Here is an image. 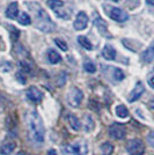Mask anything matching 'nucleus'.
I'll return each instance as SVG.
<instances>
[{"mask_svg": "<svg viewBox=\"0 0 154 155\" xmlns=\"http://www.w3.org/2000/svg\"><path fill=\"white\" fill-rule=\"evenodd\" d=\"M26 124L28 129V136L35 145L41 146L44 142L45 129L44 124L37 111L32 110L26 115Z\"/></svg>", "mask_w": 154, "mask_h": 155, "instance_id": "f257e3e1", "label": "nucleus"}, {"mask_svg": "<svg viewBox=\"0 0 154 155\" xmlns=\"http://www.w3.org/2000/svg\"><path fill=\"white\" fill-rule=\"evenodd\" d=\"M28 8L34 13L35 21H36V28L44 32H51L56 25L53 23L49 16V14L45 12L42 7L36 2H28Z\"/></svg>", "mask_w": 154, "mask_h": 155, "instance_id": "f03ea898", "label": "nucleus"}, {"mask_svg": "<svg viewBox=\"0 0 154 155\" xmlns=\"http://www.w3.org/2000/svg\"><path fill=\"white\" fill-rule=\"evenodd\" d=\"M64 155H87L88 153V146L87 142L84 140H79L74 143L65 145L62 148Z\"/></svg>", "mask_w": 154, "mask_h": 155, "instance_id": "7ed1b4c3", "label": "nucleus"}, {"mask_svg": "<svg viewBox=\"0 0 154 155\" xmlns=\"http://www.w3.org/2000/svg\"><path fill=\"white\" fill-rule=\"evenodd\" d=\"M84 98V93L78 87H72L67 94V102L72 108H79Z\"/></svg>", "mask_w": 154, "mask_h": 155, "instance_id": "20e7f679", "label": "nucleus"}, {"mask_svg": "<svg viewBox=\"0 0 154 155\" xmlns=\"http://www.w3.org/2000/svg\"><path fill=\"white\" fill-rule=\"evenodd\" d=\"M126 150L130 155H142L145 153V145L140 139H131L126 143Z\"/></svg>", "mask_w": 154, "mask_h": 155, "instance_id": "39448f33", "label": "nucleus"}, {"mask_svg": "<svg viewBox=\"0 0 154 155\" xmlns=\"http://www.w3.org/2000/svg\"><path fill=\"white\" fill-rule=\"evenodd\" d=\"M109 136L115 140H123L126 136V130L123 124L114 123L109 127Z\"/></svg>", "mask_w": 154, "mask_h": 155, "instance_id": "423d86ee", "label": "nucleus"}, {"mask_svg": "<svg viewBox=\"0 0 154 155\" xmlns=\"http://www.w3.org/2000/svg\"><path fill=\"white\" fill-rule=\"evenodd\" d=\"M26 95L27 98L29 101H32V103H39L43 100V97H44V94L39 91L37 87H35V86H32V87H29L27 89Z\"/></svg>", "mask_w": 154, "mask_h": 155, "instance_id": "0eeeda50", "label": "nucleus"}, {"mask_svg": "<svg viewBox=\"0 0 154 155\" xmlns=\"http://www.w3.org/2000/svg\"><path fill=\"white\" fill-rule=\"evenodd\" d=\"M108 15H109L110 19L115 20L117 22H125L129 19L128 14L117 7H110L109 11H108Z\"/></svg>", "mask_w": 154, "mask_h": 155, "instance_id": "6e6552de", "label": "nucleus"}, {"mask_svg": "<svg viewBox=\"0 0 154 155\" xmlns=\"http://www.w3.org/2000/svg\"><path fill=\"white\" fill-rule=\"evenodd\" d=\"M105 74L109 77V79L111 80H114V81H122L123 79L125 78L124 75V73H123L122 70H119V68H116V67H112V66H110V67H105Z\"/></svg>", "mask_w": 154, "mask_h": 155, "instance_id": "1a4fd4ad", "label": "nucleus"}, {"mask_svg": "<svg viewBox=\"0 0 154 155\" xmlns=\"http://www.w3.org/2000/svg\"><path fill=\"white\" fill-rule=\"evenodd\" d=\"M46 4H48V6L50 7L52 11L56 12V14H57L59 18H62V19H69V16H66V15L63 14V12L60 11V8L64 6V2H63L62 0H48Z\"/></svg>", "mask_w": 154, "mask_h": 155, "instance_id": "9d476101", "label": "nucleus"}, {"mask_svg": "<svg viewBox=\"0 0 154 155\" xmlns=\"http://www.w3.org/2000/svg\"><path fill=\"white\" fill-rule=\"evenodd\" d=\"M88 25V16L85 12H79L77 15V19L74 21L73 26H74V29L77 30H82L85 29Z\"/></svg>", "mask_w": 154, "mask_h": 155, "instance_id": "9b49d317", "label": "nucleus"}, {"mask_svg": "<svg viewBox=\"0 0 154 155\" xmlns=\"http://www.w3.org/2000/svg\"><path fill=\"white\" fill-rule=\"evenodd\" d=\"M144 91H145V87H144V84H141V82H138V84H136V87L133 88V91L130 93V95H129V102H136V101H138L140 96L144 94Z\"/></svg>", "mask_w": 154, "mask_h": 155, "instance_id": "f8f14e48", "label": "nucleus"}, {"mask_svg": "<svg viewBox=\"0 0 154 155\" xmlns=\"http://www.w3.org/2000/svg\"><path fill=\"white\" fill-rule=\"evenodd\" d=\"M16 147V145H15V142L14 141H5L1 143V146H0V153L4 155H9L12 154L14 152V149Z\"/></svg>", "mask_w": 154, "mask_h": 155, "instance_id": "ddd939ff", "label": "nucleus"}, {"mask_svg": "<svg viewBox=\"0 0 154 155\" xmlns=\"http://www.w3.org/2000/svg\"><path fill=\"white\" fill-rule=\"evenodd\" d=\"M18 14H19V5H18V2H12V4H9L6 9L7 18L14 20L18 18Z\"/></svg>", "mask_w": 154, "mask_h": 155, "instance_id": "4468645a", "label": "nucleus"}, {"mask_svg": "<svg viewBox=\"0 0 154 155\" xmlns=\"http://www.w3.org/2000/svg\"><path fill=\"white\" fill-rule=\"evenodd\" d=\"M81 126H84V130L87 131V132H90L94 130V126H95V123H94V119L92 118L90 115L88 114H85L84 118H82V124Z\"/></svg>", "mask_w": 154, "mask_h": 155, "instance_id": "2eb2a0df", "label": "nucleus"}, {"mask_svg": "<svg viewBox=\"0 0 154 155\" xmlns=\"http://www.w3.org/2000/svg\"><path fill=\"white\" fill-rule=\"evenodd\" d=\"M141 59L145 63H151V61L154 60V41L152 42V44L147 48V50H145V51L142 52Z\"/></svg>", "mask_w": 154, "mask_h": 155, "instance_id": "dca6fc26", "label": "nucleus"}, {"mask_svg": "<svg viewBox=\"0 0 154 155\" xmlns=\"http://www.w3.org/2000/svg\"><path fill=\"white\" fill-rule=\"evenodd\" d=\"M67 122L70 124L71 129L73 130V131H80L81 130V122L79 120V118H78L75 115H72L70 114L69 116H67Z\"/></svg>", "mask_w": 154, "mask_h": 155, "instance_id": "f3484780", "label": "nucleus"}, {"mask_svg": "<svg viewBox=\"0 0 154 155\" xmlns=\"http://www.w3.org/2000/svg\"><path fill=\"white\" fill-rule=\"evenodd\" d=\"M102 56L107 60H115L116 58V50L111 45H105L102 50Z\"/></svg>", "mask_w": 154, "mask_h": 155, "instance_id": "a211bd4d", "label": "nucleus"}, {"mask_svg": "<svg viewBox=\"0 0 154 155\" xmlns=\"http://www.w3.org/2000/svg\"><path fill=\"white\" fill-rule=\"evenodd\" d=\"M94 25L97 27V29L100 30V32L102 34L103 36L110 37V35L108 34V28H107V25H105V22H104L102 19H100V18H96V19L94 20Z\"/></svg>", "mask_w": 154, "mask_h": 155, "instance_id": "6ab92c4d", "label": "nucleus"}, {"mask_svg": "<svg viewBox=\"0 0 154 155\" xmlns=\"http://www.w3.org/2000/svg\"><path fill=\"white\" fill-rule=\"evenodd\" d=\"M48 60L50 64H59L62 61V56L55 50H48Z\"/></svg>", "mask_w": 154, "mask_h": 155, "instance_id": "aec40b11", "label": "nucleus"}, {"mask_svg": "<svg viewBox=\"0 0 154 155\" xmlns=\"http://www.w3.org/2000/svg\"><path fill=\"white\" fill-rule=\"evenodd\" d=\"M78 42H79V44L82 46L84 49H86V50H88V51H92V50H93V45H92V43H90L89 39L87 38V37H85V36H79V37H78Z\"/></svg>", "mask_w": 154, "mask_h": 155, "instance_id": "412c9836", "label": "nucleus"}, {"mask_svg": "<svg viewBox=\"0 0 154 155\" xmlns=\"http://www.w3.org/2000/svg\"><path fill=\"white\" fill-rule=\"evenodd\" d=\"M101 152L102 155H112L114 153V145L110 143V142H104L101 145Z\"/></svg>", "mask_w": 154, "mask_h": 155, "instance_id": "4be33fe9", "label": "nucleus"}, {"mask_svg": "<svg viewBox=\"0 0 154 155\" xmlns=\"http://www.w3.org/2000/svg\"><path fill=\"white\" fill-rule=\"evenodd\" d=\"M116 115L119 117V118H126L129 116V110L126 109L125 105L119 104L116 107Z\"/></svg>", "mask_w": 154, "mask_h": 155, "instance_id": "5701e85b", "label": "nucleus"}, {"mask_svg": "<svg viewBox=\"0 0 154 155\" xmlns=\"http://www.w3.org/2000/svg\"><path fill=\"white\" fill-rule=\"evenodd\" d=\"M19 22L22 25V26H29L32 23V19L29 16V14L27 13H21L20 14V18H19Z\"/></svg>", "mask_w": 154, "mask_h": 155, "instance_id": "b1692460", "label": "nucleus"}, {"mask_svg": "<svg viewBox=\"0 0 154 155\" xmlns=\"http://www.w3.org/2000/svg\"><path fill=\"white\" fill-rule=\"evenodd\" d=\"M84 68H85V71L88 72V73H95V72H96V66L93 64L92 61H89V60L85 61Z\"/></svg>", "mask_w": 154, "mask_h": 155, "instance_id": "393cba45", "label": "nucleus"}, {"mask_svg": "<svg viewBox=\"0 0 154 155\" xmlns=\"http://www.w3.org/2000/svg\"><path fill=\"white\" fill-rule=\"evenodd\" d=\"M55 43H56V45L60 49V50H63V51H67V49H69V46H67V44L65 43L63 39L60 38H56L55 39Z\"/></svg>", "mask_w": 154, "mask_h": 155, "instance_id": "a878e982", "label": "nucleus"}, {"mask_svg": "<svg viewBox=\"0 0 154 155\" xmlns=\"http://www.w3.org/2000/svg\"><path fill=\"white\" fill-rule=\"evenodd\" d=\"M9 29L12 30V31H11V38H12V41H13V42H15L16 39L19 38L20 31L16 29V28H14V27H9Z\"/></svg>", "mask_w": 154, "mask_h": 155, "instance_id": "bb28decb", "label": "nucleus"}, {"mask_svg": "<svg viewBox=\"0 0 154 155\" xmlns=\"http://www.w3.org/2000/svg\"><path fill=\"white\" fill-rule=\"evenodd\" d=\"M147 141L152 145L154 147V132H151V133H148L147 136Z\"/></svg>", "mask_w": 154, "mask_h": 155, "instance_id": "cd10ccee", "label": "nucleus"}, {"mask_svg": "<svg viewBox=\"0 0 154 155\" xmlns=\"http://www.w3.org/2000/svg\"><path fill=\"white\" fill-rule=\"evenodd\" d=\"M46 155H58V154L55 149H49V150H48V153H46Z\"/></svg>", "mask_w": 154, "mask_h": 155, "instance_id": "c85d7f7f", "label": "nucleus"}, {"mask_svg": "<svg viewBox=\"0 0 154 155\" xmlns=\"http://www.w3.org/2000/svg\"><path fill=\"white\" fill-rule=\"evenodd\" d=\"M148 84H149L152 88H154V77H152L149 80H148Z\"/></svg>", "mask_w": 154, "mask_h": 155, "instance_id": "c756f323", "label": "nucleus"}, {"mask_svg": "<svg viewBox=\"0 0 154 155\" xmlns=\"http://www.w3.org/2000/svg\"><path fill=\"white\" fill-rule=\"evenodd\" d=\"M4 109H5V105L1 103V101H0V114H1L2 111H4Z\"/></svg>", "mask_w": 154, "mask_h": 155, "instance_id": "7c9ffc66", "label": "nucleus"}, {"mask_svg": "<svg viewBox=\"0 0 154 155\" xmlns=\"http://www.w3.org/2000/svg\"><path fill=\"white\" fill-rule=\"evenodd\" d=\"M16 155H28V153L23 152V150H20V152H18V153H16Z\"/></svg>", "mask_w": 154, "mask_h": 155, "instance_id": "2f4dec72", "label": "nucleus"}, {"mask_svg": "<svg viewBox=\"0 0 154 155\" xmlns=\"http://www.w3.org/2000/svg\"><path fill=\"white\" fill-rule=\"evenodd\" d=\"M146 2H147L148 5H152V6H154V0H146Z\"/></svg>", "mask_w": 154, "mask_h": 155, "instance_id": "473e14b6", "label": "nucleus"}, {"mask_svg": "<svg viewBox=\"0 0 154 155\" xmlns=\"http://www.w3.org/2000/svg\"><path fill=\"white\" fill-rule=\"evenodd\" d=\"M149 107H151L152 109H154V100H152V101L149 102Z\"/></svg>", "mask_w": 154, "mask_h": 155, "instance_id": "72a5a7b5", "label": "nucleus"}, {"mask_svg": "<svg viewBox=\"0 0 154 155\" xmlns=\"http://www.w3.org/2000/svg\"><path fill=\"white\" fill-rule=\"evenodd\" d=\"M114 1H119V0H114Z\"/></svg>", "mask_w": 154, "mask_h": 155, "instance_id": "f704fd0d", "label": "nucleus"}]
</instances>
